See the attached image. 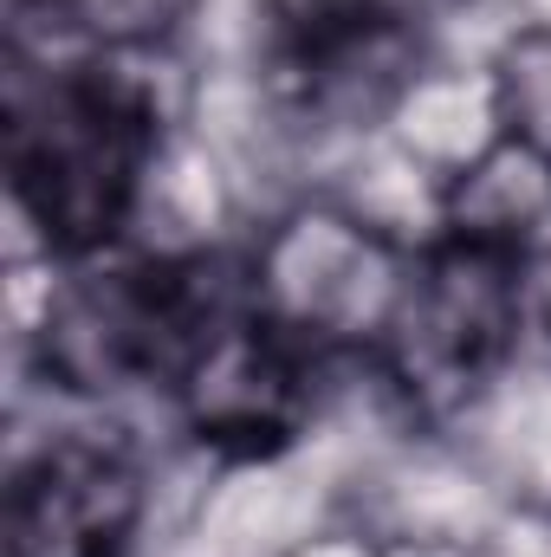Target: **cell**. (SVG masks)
I'll use <instances>...</instances> for the list:
<instances>
[{
    "label": "cell",
    "mask_w": 551,
    "mask_h": 557,
    "mask_svg": "<svg viewBox=\"0 0 551 557\" xmlns=\"http://www.w3.org/2000/svg\"><path fill=\"white\" fill-rule=\"evenodd\" d=\"M162 149L149 85L118 65H26L7 78V182L39 247L59 260L98 253L137 208Z\"/></svg>",
    "instance_id": "1"
},
{
    "label": "cell",
    "mask_w": 551,
    "mask_h": 557,
    "mask_svg": "<svg viewBox=\"0 0 551 557\" xmlns=\"http://www.w3.org/2000/svg\"><path fill=\"white\" fill-rule=\"evenodd\" d=\"M254 298V267L228 260H143L111 267L59 292L46 311V376L65 389H131L162 383L175 389L188 363L208 350V337Z\"/></svg>",
    "instance_id": "2"
},
{
    "label": "cell",
    "mask_w": 551,
    "mask_h": 557,
    "mask_svg": "<svg viewBox=\"0 0 551 557\" xmlns=\"http://www.w3.org/2000/svg\"><path fill=\"white\" fill-rule=\"evenodd\" d=\"M526 331V260L506 240L454 234L409 267L377 337L390 383L421 416L467 409Z\"/></svg>",
    "instance_id": "3"
},
{
    "label": "cell",
    "mask_w": 551,
    "mask_h": 557,
    "mask_svg": "<svg viewBox=\"0 0 551 557\" xmlns=\"http://www.w3.org/2000/svg\"><path fill=\"white\" fill-rule=\"evenodd\" d=\"M318 363L325 350L305 331H292L279 311H267L260 278H254V298L208 337V350L188 363L175 396L201 441L234 447V454H267L279 441H292V428L305 421Z\"/></svg>",
    "instance_id": "4"
},
{
    "label": "cell",
    "mask_w": 551,
    "mask_h": 557,
    "mask_svg": "<svg viewBox=\"0 0 551 557\" xmlns=\"http://www.w3.org/2000/svg\"><path fill=\"white\" fill-rule=\"evenodd\" d=\"M267 65L311 117H370L415 72L403 0H267Z\"/></svg>",
    "instance_id": "5"
},
{
    "label": "cell",
    "mask_w": 551,
    "mask_h": 557,
    "mask_svg": "<svg viewBox=\"0 0 551 557\" xmlns=\"http://www.w3.org/2000/svg\"><path fill=\"white\" fill-rule=\"evenodd\" d=\"M143 519V473L124 441L59 434L13 467L7 557H124Z\"/></svg>",
    "instance_id": "6"
},
{
    "label": "cell",
    "mask_w": 551,
    "mask_h": 557,
    "mask_svg": "<svg viewBox=\"0 0 551 557\" xmlns=\"http://www.w3.org/2000/svg\"><path fill=\"white\" fill-rule=\"evenodd\" d=\"M500 117L506 137L532 143L551 162V26H532L500 59Z\"/></svg>",
    "instance_id": "7"
},
{
    "label": "cell",
    "mask_w": 551,
    "mask_h": 557,
    "mask_svg": "<svg viewBox=\"0 0 551 557\" xmlns=\"http://www.w3.org/2000/svg\"><path fill=\"white\" fill-rule=\"evenodd\" d=\"M188 0H46L52 26H72V33H91L105 46H143L156 39L162 26H175Z\"/></svg>",
    "instance_id": "8"
}]
</instances>
